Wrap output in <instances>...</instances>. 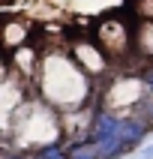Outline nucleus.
<instances>
[{
    "label": "nucleus",
    "mask_w": 153,
    "mask_h": 159,
    "mask_svg": "<svg viewBox=\"0 0 153 159\" xmlns=\"http://www.w3.org/2000/svg\"><path fill=\"white\" fill-rule=\"evenodd\" d=\"M144 87H147V93L153 96V69H147V72H144Z\"/></svg>",
    "instance_id": "nucleus-3"
},
{
    "label": "nucleus",
    "mask_w": 153,
    "mask_h": 159,
    "mask_svg": "<svg viewBox=\"0 0 153 159\" xmlns=\"http://www.w3.org/2000/svg\"><path fill=\"white\" fill-rule=\"evenodd\" d=\"M36 159H66V147L63 144H45L42 150L36 153Z\"/></svg>",
    "instance_id": "nucleus-2"
},
{
    "label": "nucleus",
    "mask_w": 153,
    "mask_h": 159,
    "mask_svg": "<svg viewBox=\"0 0 153 159\" xmlns=\"http://www.w3.org/2000/svg\"><path fill=\"white\" fill-rule=\"evenodd\" d=\"M66 159H99V150L90 138H78L66 147Z\"/></svg>",
    "instance_id": "nucleus-1"
}]
</instances>
